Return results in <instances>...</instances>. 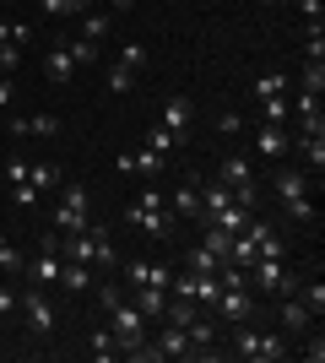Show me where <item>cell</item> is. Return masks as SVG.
I'll return each mask as SVG.
<instances>
[{
  "instance_id": "35",
  "label": "cell",
  "mask_w": 325,
  "mask_h": 363,
  "mask_svg": "<svg viewBox=\"0 0 325 363\" xmlns=\"http://www.w3.org/2000/svg\"><path fill=\"white\" fill-rule=\"evenodd\" d=\"M173 212H179V217H201V190L179 184V190H173Z\"/></svg>"
},
{
  "instance_id": "42",
  "label": "cell",
  "mask_w": 325,
  "mask_h": 363,
  "mask_svg": "<svg viewBox=\"0 0 325 363\" xmlns=\"http://www.w3.org/2000/svg\"><path fill=\"white\" fill-rule=\"evenodd\" d=\"M16 65H22V49H16V44H0V76H11Z\"/></svg>"
},
{
  "instance_id": "45",
  "label": "cell",
  "mask_w": 325,
  "mask_h": 363,
  "mask_svg": "<svg viewBox=\"0 0 325 363\" xmlns=\"http://www.w3.org/2000/svg\"><path fill=\"white\" fill-rule=\"evenodd\" d=\"M298 358H304V363H320L325 358V342H320V336H309V342L298 347Z\"/></svg>"
},
{
  "instance_id": "9",
  "label": "cell",
  "mask_w": 325,
  "mask_h": 363,
  "mask_svg": "<svg viewBox=\"0 0 325 363\" xmlns=\"http://www.w3.org/2000/svg\"><path fill=\"white\" fill-rule=\"evenodd\" d=\"M249 288L271 293V298H287V293H298V282L282 260H255V266H249Z\"/></svg>"
},
{
  "instance_id": "24",
  "label": "cell",
  "mask_w": 325,
  "mask_h": 363,
  "mask_svg": "<svg viewBox=\"0 0 325 363\" xmlns=\"http://www.w3.org/2000/svg\"><path fill=\"white\" fill-rule=\"evenodd\" d=\"M136 309L147 320H163V309H169V288H136Z\"/></svg>"
},
{
  "instance_id": "18",
  "label": "cell",
  "mask_w": 325,
  "mask_h": 363,
  "mask_svg": "<svg viewBox=\"0 0 325 363\" xmlns=\"http://www.w3.org/2000/svg\"><path fill=\"white\" fill-rule=\"evenodd\" d=\"M76 71H81V65L71 60V49H65V44H55V49H49V60H44V76L55 82V87H65V82H71Z\"/></svg>"
},
{
  "instance_id": "44",
  "label": "cell",
  "mask_w": 325,
  "mask_h": 363,
  "mask_svg": "<svg viewBox=\"0 0 325 363\" xmlns=\"http://www.w3.org/2000/svg\"><path fill=\"white\" fill-rule=\"evenodd\" d=\"M120 60H125V65H136V71H147V49H141V44H125V49H120Z\"/></svg>"
},
{
  "instance_id": "3",
  "label": "cell",
  "mask_w": 325,
  "mask_h": 363,
  "mask_svg": "<svg viewBox=\"0 0 325 363\" xmlns=\"http://www.w3.org/2000/svg\"><path fill=\"white\" fill-rule=\"evenodd\" d=\"M228 347H233V358H244V363H277V358H287V336L282 331H255V325H228Z\"/></svg>"
},
{
  "instance_id": "30",
  "label": "cell",
  "mask_w": 325,
  "mask_h": 363,
  "mask_svg": "<svg viewBox=\"0 0 325 363\" xmlns=\"http://www.w3.org/2000/svg\"><path fill=\"white\" fill-rule=\"evenodd\" d=\"M38 11L44 16H81V11H93V0H38Z\"/></svg>"
},
{
  "instance_id": "25",
  "label": "cell",
  "mask_w": 325,
  "mask_h": 363,
  "mask_svg": "<svg viewBox=\"0 0 325 363\" xmlns=\"http://www.w3.org/2000/svg\"><path fill=\"white\" fill-rule=\"evenodd\" d=\"M136 65H125V60H114V65H108V76H103V82H108V92H114V98H125V92H130V87H136Z\"/></svg>"
},
{
  "instance_id": "36",
  "label": "cell",
  "mask_w": 325,
  "mask_h": 363,
  "mask_svg": "<svg viewBox=\"0 0 325 363\" xmlns=\"http://www.w3.org/2000/svg\"><path fill=\"white\" fill-rule=\"evenodd\" d=\"M179 141H185V136H173L169 125H152V130H147V147H152V152H163V157H169V152L179 147Z\"/></svg>"
},
{
  "instance_id": "28",
  "label": "cell",
  "mask_w": 325,
  "mask_h": 363,
  "mask_svg": "<svg viewBox=\"0 0 325 363\" xmlns=\"http://www.w3.org/2000/svg\"><path fill=\"white\" fill-rule=\"evenodd\" d=\"M217 266H222V260H217L212 250H206V244H195V250H190V255H185V272H201V277H217Z\"/></svg>"
},
{
  "instance_id": "32",
  "label": "cell",
  "mask_w": 325,
  "mask_h": 363,
  "mask_svg": "<svg viewBox=\"0 0 325 363\" xmlns=\"http://www.w3.org/2000/svg\"><path fill=\"white\" fill-rule=\"evenodd\" d=\"M255 104H261V98H271V92H293V82H287V76H277V71H266V76H255Z\"/></svg>"
},
{
  "instance_id": "33",
  "label": "cell",
  "mask_w": 325,
  "mask_h": 363,
  "mask_svg": "<svg viewBox=\"0 0 325 363\" xmlns=\"http://www.w3.org/2000/svg\"><path fill=\"white\" fill-rule=\"evenodd\" d=\"M201 228H206V233H201V244L212 250L217 260H228V239H233V233H228V228H217V223H201Z\"/></svg>"
},
{
  "instance_id": "10",
  "label": "cell",
  "mask_w": 325,
  "mask_h": 363,
  "mask_svg": "<svg viewBox=\"0 0 325 363\" xmlns=\"http://www.w3.org/2000/svg\"><path fill=\"white\" fill-rule=\"evenodd\" d=\"M212 309H217L222 325H244V320L255 315V288H222L212 298Z\"/></svg>"
},
{
  "instance_id": "20",
  "label": "cell",
  "mask_w": 325,
  "mask_h": 363,
  "mask_svg": "<svg viewBox=\"0 0 325 363\" xmlns=\"http://www.w3.org/2000/svg\"><path fill=\"white\" fill-rule=\"evenodd\" d=\"M309 309H304V303H298V293H287V298H282V331H287V336H304V331H309Z\"/></svg>"
},
{
  "instance_id": "1",
  "label": "cell",
  "mask_w": 325,
  "mask_h": 363,
  "mask_svg": "<svg viewBox=\"0 0 325 363\" xmlns=\"http://www.w3.org/2000/svg\"><path fill=\"white\" fill-rule=\"evenodd\" d=\"M98 303H108V331H114V342H120V358H130V363H157L152 336H147V315H141L136 303H125V293L114 288V282H103V288H98Z\"/></svg>"
},
{
  "instance_id": "26",
  "label": "cell",
  "mask_w": 325,
  "mask_h": 363,
  "mask_svg": "<svg viewBox=\"0 0 325 363\" xmlns=\"http://www.w3.org/2000/svg\"><path fill=\"white\" fill-rule=\"evenodd\" d=\"M157 125H169L173 136H185V125H190V104L179 98V92H173L169 104H163V120H157Z\"/></svg>"
},
{
  "instance_id": "49",
  "label": "cell",
  "mask_w": 325,
  "mask_h": 363,
  "mask_svg": "<svg viewBox=\"0 0 325 363\" xmlns=\"http://www.w3.org/2000/svg\"><path fill=\"white\" fill-rule=\"evenodd\" d=\"M11 104V76H0V108Z\"/></svg>"
},
{
  "instance_id": "46",
  "label": "cell",
  "mask_w": 325,
  "mask_h": 363,
  "mask_svg": "<svg viewBox=\"0 0 325 363\" xmlns=\"http://www.w3.org/2000/svg\"><path fill=\"white\" fill-rule=\"evenodd\" d=\"M298 11H304V22H320V16H325V0H298Z\"/></svg>"
},
{
  "instance_id": "22",
  "label": "cell",
  "mask_w": 325,
  "mask_h": 363,
  "mask_svg": "<svg viewBox=\"0 0 325 363\" xmlns=\"http://www.w3.org/2000/svg\"><path fill=\"white\" fill-rule=\"evenodd\" d=\"M11 136H60V120H55V114H33V120H16V114H11Z\"/></svg>"
},
{
  "instance_id": "43",
  "label": "cell",
  "mask_w": 325,
  "mask_h": 363,
  "mask_svg": "<svg viewBox=\"0 0 325 363\" xmlns=\"http://www.w3.org/2000/svg\"><path fill=\"white\" fill-rule=\"evenodd\" d=\"M11 201H16V206H38V190L22 179V184H11Z\"/></svg>"
},
{
  "instance_id": "11",
  "label": "cell",
  "mask_w": 325,
  "mask_h": 363,
  "mask_svg": "<svg viewBox=\"0 0 325 363\" xmlns=\"http://www.w3.org/2000/svg\"><path fill=\"white\" fill-rule=\"evenodd\" d=\"M287 108H293V125L298 130H325V108L314 92H287Z\"/></svg>"
},
{
  "instance_id": "7",
  "label": "cell",
  "mask_w": 325,
  "mask_h": 363,
  "mask_svg": "<svg viewBox=\"0 0 325 363\" xmlns=\"http://www.w3.org/2000/svg\"><path fill=\"white\" fill-rule=\"evenodd\" d=\"M125 217H130L147 239H169V201L157 196V190H141V201H130Z\"/></svg>"
},
{
  "instance_id": "34",
  "label": "cell",
  "mask_w": 325,
  "mask_h": 363,
  "mask_svg": "<svg viewBox=\"0 0 325 363\" xmlns=\"http://www.w3.org/2000/svg\"><path fill=\"white\" fill-rule=\"evenodd\" d=\"M304 60H325V28L304 22Z\"/></svg>"
},
{
  "instance_id": "38",
  "label": "cell",
  "mask_w": 325,
  "mask_h": 363,
  "mask_svg": "<svg viewBox=\"0 0 325 363\" xmlns=\"http://www.w3.org/2000/svg\"><path fill=\"white\" fill-rule=\"evenodd\" d=\"M298 303H304V309H309V315H314V320H320V315H325V282H320V277H314L309 288L298 293Z\"/></svg>"
},
{
  "instance_id": "27",
  "label": "cell",
  "mask_w": 325,
  "mask_h": 363,
  "mask_svg": "<svg viewBox=\"0 0 325 363\" xmlns=\"http://www.w3.org/2000/svg\"><path fill=\"white\" fill-rule=\"evenodd\" d=\"M261 114H266V125H293V108H287V92H271V98H261Z\"/></svg>"
},
{
  "instance_id": "16",
  "label": "cell",
  "mask_w": 325,
  "mask_h": 363,
  "mask_svg": "<svg viewBox=\"0 0 325 363\" xmlns=\"http://www.w3.org/2000/svg\"><path fill=\"white\" fill-rule=\"evenodd\" d=\"M293 147L304 152V163H309V179H320V174H325V130H298Z\"/></svg>"
},
{
  "instance_id": "5",
  "label": "cell",
  "mask_w": 325,
  "mask_h": 363,
  "mask_svg": "<svg viewBox=\"0 0 325 363\" xmlns=\"http://www.w3.org/2000/svg\"><path fill=\"white\" fill-rule=\"evenodd\" d=\"M93 196H87V184H60V201H55V233H81V228H93Z\"/></svg>"
},
{
  "instance_id": "4",
  "label": "cell",
  "mask_w": 325,
  "mask_h": 363,
  "mask_svg": "<svg viewBox=\"0 0 325 363\" xmlns=\"http://www.w3.org/2000/svg\"><path fill=\"white\" fill-rule=\"evenodd\" d=\"M195 223H217V228H228V233H239V228L249 223V212L233 201V190L222 179H212L201 190V217H195Z\"/></svg>"
},
{
  "instance_id": "23",
  "label": "cell",
  "mask_w": 325,
  "mask_h": 363,
  "mask_svg": "<svg viewBox=\"0 0 325 363\" xmlns=\"http://www.w3.org/2000/svg\"><path fill=\"white\" fill-rule=\"evenodd\" d=\"M28 184L38 190V196H55L65 179H60V168H55V163H28Z\"/></svg>"
},
{
  "instance_id": "8",
  "label": "cell",
  "mask_w": 325,
  "mask_h": 363,
  "mask_svg": "<svg viewBox=\"0 0 325 363\" xmlns=\"http://www.w3.org/2000/svg\"><path fill=\"white\" fill-rule=\"evenodd\" d=\"M16 309H22V320H28L33 336H49V331H55V303H49V288L33 282L28 293H16Z\"/></svg>"
},
{
  "instance_id": "39",
  "label": "cell",
  "mask_w": 325,
  "mask_h": 363,
  "mask_svg": "<svg viewBox=\"0 0 325 363\" xmlns=\"http://www.w3.org/2000/svg\"><path fill=\"white\" fill-rule=\"evenodd\" d=\"M81 38H93V44L108 38V16L103 11H81Z\"/></svg>"
},
{
  "instance_id": "21",
  "label": "cell",
  "mask_w": 325,
  "mask_h": 363,
  "mask_svg": "<svg viewBox=\"0 0 325 363\" xmlns=\"http://www.w3.org/2000/svg\"><path fill=\"white\" fill-rule=\"evenodd\" d=\"M60 288H65V293H87V288H93V266H81V260H65V255H60Z\"/></svg>"
},
{
  "instance_id": "50",
  "label": "cell",
  "mask_w": 325,
  "mask_h": 363,
  "mask_svg": "<svg viewBox=\"0 0 325 363\" xmlns=\"http://www.w3.org/2000/svg\"><path fill=\"white\" fill-rule=\"evenodd\" d=\"M108 6H114V11H130V6H136V0H108Z\"/></svg>"
},
{
  "instance_id": "12",
  "label": "cell",
  "mask_w": 325,
  "mask_h": 363,
  "mask_svg": "<svg viewBox=\"0 0 325 363\" xmlns=\"http://www.w3.org/2000/svg\"><path fill=\"white\" fill-rule=\"evenodd\" d=\"M28 282H38V288H55V282H60V250L49 239H44V250L28 260Z\"/></svg>"
},
{
  "instance_id": "41",
  "label": "cell",
  "mask_w": 325,
  "mask_h": 363,
  "mask_svg": "<svg viewBox=\"0 0 325 363\" xmlns=\"http://www.w3.org/2000/svg\"><path fill=\"white\" fill-rule=\"evenodd\" d=\"M65 49H71V60H76V65H93L98 60V44H93V38H71Z\"/></svg>"
},
{
  "instance_id": "31",
  "label": "cell",
  "mask_w": 325,
  "mask_h": 363,
  "mask_svg": "<svg viewBox=\"0 0 325 363\" xmlns=\"http://www.w3.org/2000/svg\"><path fill=\"white\" fill-rule=\"evenodd\" d=\"M298 92H325V60H304V76H298Z\"/></svg>"
},
{
  "instance_id": "2",
  "label": "cell",
  "mask_w": 325,
  "mask_h": 363,
  "mask_svg": "<svg viewBox=\"0 0 325 363\" xmlns=\"http://www.w3.org/2000/svg\"><path fill=\"white\" fill-rule=\"evenodd\" d=\"M49 244L60 250L65 260H81V266H98V272H108V266H120V250H114V233H108L103 223L81 228V233H49Z\"/></svg>"
},
{
  "instance_id": "19",
  "label": "cell",
  "mask_w": 325,
  "mask_h": 363,
  "mask_svg": "<svg viewBox=\"0 0 325 363\" xmlns=\"http://www.w3.org/2000/svg\"><path fill=\"white\" fill-rule=\"evenodd\" d=\"M217 179L228 184V190H244V184H255V174H249V157L228 152V157H222V168H217Z\"/></svg>"
},
{
  "instance_id": "40",
  "label": "cell",
  "mask_w": 325,
  "mask_h": 363,
  "mask_svg": "<svg viewBox=\"0 0 325 363\" xmlns=\"http://www.w3.org/2000/svg\"><path fill=\"white\" fill-rule=\"evenodd\" d=\"M28 38H33L28 22H6V16H0V44H28Z\"/></svg>"
},
{
  "instance_id": "48",
  "label": "cell",
  "mask_w": 325,
  "mask_h": 363,
  "mask_svg": "<svg viewBox=\"0 0 325 363\" xmlns=\"http://www.w3.org/2000/svg\"><path fill=\"white\" fill-rule=\"evenodd\" d=\"M11 309H16V293H11V288H0V315H11Z\"/></svg>"
},
{
  "instance_id": "17",
  "label": "cell",
  "mask_w": 325,
  "mask_h": 363,
  "mask_svg": "<svg viewBox=\"0 0 325 363\" xmlns=\"http://www.w3.org/2000/svg\"><path fill=\"white\" fill-rule=\"evenodd\" d=\"M114 163H120L125 174H163V163H169V157H163V152H152V147H141V152H120Z\"/></svg>"
},
{
  "instance_id": "51",
  "label": "cell",
  "mask_w": 325,
  "mask_h": 363,
  "mask_svg": "<svg viewBox=\"0 0 325 363\" xmlns=\"http://www.w3.org/2000/svg\"><path fill=\"white\" fill-rule=\"evenodd\" d=\"M0 114H6V108H0Z\"/></svg>"
},
{
  "instance_id": "13",
  "label": "cell",
  "mask_w": 325,
  "mask_h": 363,
  "mask_svg": "<svg viewBox=\"0 0 325 363\" xmlns=\"http://www.w3.org/2000/svg\"><path fill=\"white\" fill-rule=\"evenodd\" d=\"M255 152H261V157H271V163H277V157H287V152H293L287 125H261V130H255Z\"/></svg>"
},
{
  "instance_id": "37",
  "label": "cell",
  "mask_w": 325,
  "mask_h": 363,
  "mask_svg": "<svg viewBox=\"0 0 325 363\" xmlns=\"http://www.w3.org/2000/svg\"><path fill=\"white\" fill-rule=\"evenodd\" d=\"M87 347H93V358H120V342H114V331H108V325H98Z\"/></svg>"
},
{
  "instance_id": "14",
  "label": "cell",
  "mask_w": 325,
  "mask_h": 363,
  "mask_svg": "<svg viewBox=\"0 0 325 363\" xmlns=\"http://www.w3.org/2000/svg\"><path fill=\"white\" fill-rule=\"evenodd\" d=\"M169 266H157V260H130V266H125V282H130V288H169Z\"/></svg>"
},
{
  "instance_id": "29",
  "label": "cell",
  "mask_w": 325,
  "mask_h": 363,
  "mask_svg": "<svg viewBox=\"0 0 325 363\" xmlns=\"http://www.w3.org/2000/svg\"><path fill=\"white\" fill-rule=\"evenodd\" d=\"M0 272H11V277H22V272H28V255H22V250H16V244L6 239V233H0Z\"/></svg>"
},
{
  "instance_id": "6",
  "label": "cell",
  "mask_w": 325,
  "mask_h": 363,
  "mask_svg": "<svg viewBox=\"0 0 325 363\" xmlns=\"http://www.w3.org/2000/svg\"><path fill=\"white\" fill-rule=\"evenodd\" d=\"M309 168H282L277 174V201L287 206L293 223H314V201H309Z\"/></svg>"
},
{
  "instance_id": "15",
  "label": "cell",
  "mask_w": 325,
  "mask_h": 363,
  "mask_svg": "<svg viewBox=\"0 0 325 363\" xmlns=\"http://www.w3.org/2000/svg\"><path fill=\"white\" fill-rule=\"evenodd\" d=\"M152 352L157 358H195V347H190V336L179 331V325H163V331L152 336Z\"/></svg>"
},
{
  "instance_id": "47",
  "label": "cell",
  "mask_w": 325,
  "mask_h": 363,
  "mask_svg": "<svg viewBox=\"0 0 325 363\" xmlns=\"http://www.w3.org/2000/svg\"><path fill=\"white\" fill-rule=\"evenodd\" d=\"M6 179L22 184V179H28V163H22V157H11V163H6Z\"/></svg>"
}]
</instances>
